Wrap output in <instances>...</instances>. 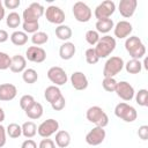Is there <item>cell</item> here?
Masks as SVG:
<instances>
[{
    "label": "cell",
    "instance_id": "cell-1",
    "mask_svg": "<svg viewBox=\"0 0 148 148\" xmlns=\"http://www.w3.org/2000/svg\"><path fill=\"white\" fill-rule=\"evenodd\" d=\"M125 49L132 59L140 60L146 54V46L138 36H130L125 40Z\"/></svg>",
    "mask_w": 148,
    "mask_h": 148
},
{
    "label": "cell",
    "instance_id": "cell-2",
    "mask_svg": "<svg viewBox=\"0 0 148 148\" xmlns=\"http://www.w3.org/2000/svg\"><path fill=\"white\" fill-rule=\"evenodd\" d=\"M116 39L114 37H111L109 35H105L103 37L99 38V40L97 42V44L95 45V52L97 54V57L101 58H106L109 57L116 49Z\"/></svg>",
    "mask_w": 148,
    "mask_h": 148
},
{
    "label": "cell",
    "instance_id": "cell-3",
    "mask_svg": "<svg viewBox=\"0 0 148 148\" xmlns=\"http://www.w3.org/2000/svg\"><path fill=\"white\" fill-rule=\"evenodd\" d=\"M86 117L87 119L95 124L96 126L98 127H105L108 124H109V117L108 114L104 112V110L97 105H94V106H90L87 112H86Z\"/></svg>",
    "mask_w": 148,
    "mask_h": 148
},
{
    "label": "cell",
    "instance_id": "cell-4",
    "mask_svg": "<svg viewBox=\"0 0 148 148\" xmlns=\"http://www.w3.org/2000/svg\"><path fill=\"white\" fill-rule=\"evenodd\" d=\"M124 60L120 57L113 56L111 58H109L106 60V62L104 64V68H103V76L104 77H114L118 73L121 72V69L124 68Z\"/></svg>",
    "mask_w": 148,
    "mask_h": 148
},
{
    "label": "cell",
    "instance_id": "cell-5",
    "mask_svg": "<svg viewBox=\"0 0 148 148\" xmlns=\"http://www.w3.org/2000/svg\"><path fill=\"white\" fill-rule=\"evenodd\" d=\"M114 114L126 123H133L138 117V112H136L135 108L127 104L126 102H121L116 105Z\"/></svg>",
    "mask_w": 148,
    "mask_h": 148
},
{
    "label": "cell",
    "instance_id": "cell-6",
    "mask_svg": "<svg viewBox=\"0 0 148 148\" xmlns=\"http://www.w3.org/2000/svg\"><path fill=\"white\" fill-rule=\"evenodd\" d=\"M44 12H45V8L43 7V5H40L38 2H31L23 10V14H22L23 22L38 21V18H40L44 15Z\"/></svg>",
    "mask_w": 148,
    "mask_h": 148
},
{
    "label": "cell",
    "instance_id": "cell-7",
    "mask_svg": "<svg viewBox=\"0 0 148 148\" xmlns=\"http://www.w3.org/2000/svg\"><path fill=\"white\" fill-rule=\"evenodd\" d=\"M73 15L77 22L86 23V22L90 21L92 12L87 3L82 2V1H77L73 5Z\"/></svg>",
    "mask_w": 148,
    "mask_h": 148
},
{
    "label": "cell",
    "instance_id": "cell-8",
    "mask_svg": "<svg viewBox=\"0 0 148 148\" xmlns=\"http://www.w3.org/2000/svg\"><path fill=\"white\" fill-rule=\"evenodd\" d=\"M116 10V3L111 0H105L103 2H101L94 12L95 17L98 20H104V18H110V16L114 13Z\"/></svg>",
    "mask_w": 148,
    "mask_h": 148
},
{
    "label": "cell",
    "instance_id": "cell-9",
    "mask_svg": "<svg viewBox=\"0 0 148 148\" xmlns=\"http://www.w3.org/2000/svg\"><path fill=\"white\" fill-rule=\"evenodd\" d=\"M59 131V123L53 119V118H50V119H46L44 120L43 123H40V125L37 127V133L39 136L42 138H50L52 134L57 133Z\"/></svg>",
    "mask_w": 148,
    "mask_h": 148
},
{
    "label": "cell",
    "instance_id": "cell-10",
    "mask_svg": "<svg viewBox=\"0 0 148 148\" xmlns=\"http://www.w3.org/2000/svg\"><path fill=\"white\" fill-rule=\"evenodd\" d=\"M47 79L53 83V86L58 87V86H64L67 82L68 76L64 68L59 66H53L47 71Z\"/></svg>",
    "mask_w": 148,
    "mask_h": 148
},
{
    "label": "cell",
    "instance_id": "cell-11",
    "mask_svg": "<svg viewBox=\"0 0 148 148\" xmlns=\"http://www.w3.org/2000/svg\"><path fill=\"white\" fill-rule=\"evenodd\" d=\"M44 15L46 17V20L50 22V23H53V24H62L64 21H65V13L64 10L58 7V6H54V5H51L49 6L45 12H44Z\"/></svg>",
    "mask_w": 148,
    "mask_h": 148
},
{
    "label": "cell",
    "instance_id": "cell-12",
    "mask_svg": "<svg viewBox=\"0 0 148 148\" xmlns=\"http://www.w3.org/2000/svg\"><path fill=\"white\" fill-rule=\"evenodd\" d=\"M118 97H120L123 101L125 102H130L134 98V95H135V91H134V88L131 83H128L127 81H120L117 83V88H116V91Z\"/></svg>",
    "mask_w": 148,
    "mask_h": 148
},
{
    "label": "cell",
    "instance_id": "cell-13",
    "mask_svg": "<svg viewBox=\"0 0 148 148\" xmlns=\"http://www.w3.org/2000/svg\"><path fill=\"white\" fill-rule=\"evenodd\" d=\"M106 136L105 130L103 127L95 126L92 130H90L86 135V142L90 146H98L101 145Z\"/></svg>",
    "mask_w": 148,
    "mask_h": 148
},
{
    "label": "cell",
    "instance_id": "cell-14",
    "mask_svg": "<svg viewBox=\"0 0 148 148\" xmlns=\"http://www.w3.org/2000/svg\"><path fill=\"white\" fill-rule=\"evenodd\" d=\"M25 59L31 62L40 64L46 59V52L43 47L39 46H29L25 51Z\"/></svg>",
    "mask_w": 148,
    "mask_h": 148
},
{
    "label": "cell",
    "instance_id": "cell-15",
    "mask_svg": "<svg viewBox=\"0 0 148 148\" xmlns=\"http://www.w3.org/2000/svg\"><path fill=\"white\" fill-rule=\"evenodd\" d=\"M136 6H138L136 0H120L119 6H118V10L123 17L128 18V17L133 16V14L135 13Z\"/></svg>",
    "mask_w": 148,
    "mask_h": 148
},
{
    "label": "cell",
    "instance_id": "cell-16",
    "mask_svg": "<svg viewBox=\"0 0 148 148\" xmlns=\"http://www.w3.org/2000/svg\"><path fill=\"white\" fill-rule=\"evenodd\" d=\"M133 30V27L132 24L128 22V21H119L114 27H113V34L117 38L119 39H123V38H127L131 32Z\"/></svg>",
    "mask_w": 148,
    "mask_h": 148
},
{
    "label": "cell",
    "instance_id": "cell-17",
    "mask_svg": "<svg viewBox=\"0 0 148 148\" xmlns=\"http://www.w3.org/2000/svg\"><path fill=\"white\" fill-rule=\"evenodd\" d=\"M17 95V88L12 83H2L0 84V101L9 102L14 99Z\"/></svg>",
    "mask_w": 148,
    "mask_h": 148
},
{
    "label": "cell",
    "instance_id": "cell-18",
    "mask_svg": "<svg viewBox=\"0 0 148 148\" xmlns=\"http://www.w3.org/2000/svg\"><path fill=\"white\" fill-rule=\"evenodd\" d=\"M72 87L76 90H84L88 87V79L82 72H74L71 75Z\"/></svg>",
    "mask_w": 148,
    "mask_h": 148
},
{
    "label": "cell",
    "instance_id": "cell-19",
    "mask_svg": "<svg viewBox=\"0 0 148 148\" xmlns=\"http://www.w3.org/2000/svg\"><path fill=\"white\" fill-rule=\"evenodd\" d=\"M27 67V59L21 54H15L10 58L9 69L13 73H22Z\"/></svg>",
    "mask_w": 148,
    "mask_h": 148
},
{
    "label": "cell",
    "instance_id": "cell-20",
    "mask_svg": "<svg viewBox=\"0 0 148 148\" xmlns=\"http://www.w3.org/2000/svg\"><path fill=\"white\" fill-rule=\"evenodd\" d=\"M75 52H76V47H75L74 43H72V42H65L59 47V56L62 60L72 59L74 57Z\"/></svg>",
    "mask_w": 148,
    "mask_h": 148
},
{
    "label": "cell",
    "instance_id": "cell-21",
    "mask_svg": "<svg viewBox=\"0 0 148 148\" xmlns=\"http://www.w3.org/2000/svg\"><path fill=\"white\" fill-rule=\"evenodd\" d=\"M61 96H62V94H61L60 89L57 86H53V84L52 86H49L45 89V91H44V97H45V99L50 104H52L53 102H56L57 99H59Z\"/></svg>",
    "mask_w": 148,
    "mask_h": 148
},
{
    "label": "cell",
    "instance_id": "cell-22",
    "mask_svg": "<svg viewBox=\"0 0 148 148\" xmlns=\"http://www.w3.org/2000/svg\"><path fill=\"white\" fill-rule=\"evenodd\" d=\"M54 143L59 147V148H66L69 146L71 143V135L67 131H64V130H60L56 133V140H54Z\"/></svg>",
    "mask_w": 148,
    "mask_h": 148
},
{
    "label": "cell",
    "instance_id": "cell-23",
    "mask_svg": "<svg viewBox=\"0 0 148 148\" xmlns=\"http://www.w3.org/2000/svg\"><path fill=\"white\" fill-rule=\"evenodd\" d=\"M27 117L35 120V119H39L42 116H43V112H44V109H43V105L38 102H35L28 110L24 111Z\"/></svg>",
    "mask_w": 148,
    "mask_h": 148
},
{
    "label": "cell",
    "instance_id": "cell-24",
    "mask_svg": "<svg viewBox=\"0 0 148 148\" xmlns=\"http://www.w3.org/2000/svg\"><path fill=\"white\" fill-rule=\"evenodd\" d=\"M96 27V31L99 34H108L109 31H111V29H113L114 23L112 21V18H104V20H98L95 24Z\"/></svg>",
    "mask_w": 148,
    "mask_h": 148
},
{
    "label": "cell",
    "instance_id": "cell-25",
    "mask_svg": "<svg viewBox=\"0 0 148 148\" xmlns=\"http://www.w3.org/2000/svg\"><path fill=\"white\" fill-rule=\"evenodd\" d=\"M22 127V135L25 136L27 139H31L36 135L37 133V126L34 121H25L23 123V125L21 126Z\"/></svg>",
    "mask_w": 148,
    "mask_h": 148
},
{
    "label": "cell",
    "instance_id": "cell-26",
    "mask_svg": "<svg viewBox=\"0 0 148 148\" xmlns=\"http://www.w3.org/2000/svg\"><path fill=\"white\" fill-rule=\"evenodd\" d=\"M72 35H73L72 29H71L68 25L60 24V25H58V27L56 28V36H57L59 39L64 40V42L68 40V39L72 37Z\"/></svg>",
    "mask_w": 148,
    "mask_h": 148
},
{
    "label": "cell",
    "instance_id": "cell-27",
    "mask_svg": "<svg viewBox=\"0 0 148 148\" xmlns=\"http://www.w3.org/2000/svg\"><path fill=\"white\" fill-rule=\"evenodd\" d=\"M124 67L130 74H139L142 69V62L138 59H131L124 65Z\"/></svg>",
    "mask_w": 148,
    "mask_h": 148
},
{
    "label": "cell",
    "instance_id": "cell-28",
    "mask_svg": "<svg viewBox=\"0 0 148 148\" xmlns=\"http://www.w3.org/2000/svg\"><path fill=\"white\" fill-rule=\"evenodd\" d=\"M9 38L10 42L16 46H22L28 42V35L24 31H14Z\"/></svg>",
    "mask_w": 148,
    "mask_h": 148
},
{
    "label": "cell",
    "instance_id": "cell-29",
    "mask_svg": "<svg viewBox=\"0 0 148 148\" xmlns=\"http://www.w3.org/2000/svg\"><path fill=\"white\" fill-rule=\"evenodd\" d=\"M22 80L28 84H32L38 80V74L34 68H25L22 72Z\"/></svg>",
    "mask_w": 148,
    "mask_h": 148
},
{
    "label": "cell",
    "instance_id": "cell-30",
    "mask_svg": "<svg viewBox=\"0 0 148 148\" xmlns=\"http://www.w3.org/2000/svg\"><path fill=\"white\" fill-rule=\"evenodd\" d=\"M6 133L9 138L17 139L22 135V127L16 123H10L6 128Z\"/></svg>",
    "mask_w": 148,
    "mask_h": 148
},
{
    "label": "cell",
    "instance_id": "cell-31",
    "mask_svg": "<svg viewBox=\"0 0 148 148\" xmlns=\"http://www.w3.org/2000/svg\"><path fill=\"white\" fill-rule=\"evenodd\" d=\"M6 24L9 28H17L21 24V16L16 12H12L6 17Z\"/></svg>",
    "mask_w": 148,
    "mask_h": 148
},
{
    "label": "cell",
    "instance_id": "cell-32",
    "mask_svg": "<svg viewBox=\"0 0 148 148\" xmlns=\"http://www.w3.org/2000/svg\"><path fill=\"white\" fill-rule=\"evenodd\" d=\"M47 40H49V35L46 32H44V31H37V32L32 34V36H31L32 44H35L37 46L45 44Z\"/></svg>",
    "mask_w": 148,
    "mask_h": 148
},
{
    "label": "cell",
    "instance_id": "cell-33",
    "mask_svg": "<svg viewBox=\"0 0 148 148\" xmlns=\"http://www.w3.org/2000/svg\"><path fill=\"white\" fill-rule=\"evenodd\" d=\"M134 97H135V102L140 106L148 105V90L147 89H140L138 92H135Z\"/></svg>",
    "mask_w": 148,
    "mask_h": 148
},
{
    "label": "cell",
    "instance_id": "cell-34",
    "mask_svg": "<svg viewBox=\"0 0 148 148\" xmlns=\"http://www.w3.org/2000/svg\"><path fill=\"white\" fill-rule=\"evenodd\" d=\"M117 81L114 77H104L102 81V86L104 88V90L109 91V92H114L116 88H117Z\"/></svg>",
    "mask_w": 148,
    "mask_h": 148
},
{
    "label": "cell",
    "instance_id": "cell-35",
    "mask_svg": "<svg viewBox=\"0 0 148 148\" xmlns=\"http://www.w3.org/2000/svg\"><path fill=\"white\" fill-rule=\"evenodd\" d=\"M84 38H86V42H87L89 45L94 46V45L97 44V42L99 40L101 37H99V34H98L96 30H88V31L86 32Z\"/></svg>",
    "mask_w": 148,
    "mask_h": 148
},
{
    "label": "cell",
    "instance_id": "cell-36",
    "mask_svg": "<svg viewBox=\"0 0 148 148\" xmlns=\"http://www.w3.org/2000/svg\"><path fill=\"white\" fill-rule=\"evenodd\" d=\"M84 57H86V61L89 64V65H95L98 62L99 58L97 57L96 52H95V49L94 47H89L86 50V53H84Z\"/></svg>",
    "mask_w": 148,
    "mask_h": 148
},
{
    "label": "cell",
    "instance_id": "cell-37",
    "mask_svg": "<svg viewBox=\"0 0 148 148\" xmlns=\"http://www.w3.org/2000/svg\"><path fill=\"white\" fill-rule=\"evenodd\" d=\"M35 102H36V101H35L34 96H31V95H23V96L20 98V108H21L23 111H25V110H28Z\"/></svg>",
    "mask_w": 148,
    "mask_h": 148
},
{
    "label": "cell",
    "instance_id": "cell-38",
    "mask_svg": "<svg viewBox=\"0 0 148 148\" xmlns=\"http://www.w3.org/2000/svg\"><path fill=\"white\" fill-rule=\"evenodd\" d=\"M22 28H23V31H24L25 34H35V32L38 31L39 23H38V21L23 22V23H22Z\"/></svg>",
    "mask_w": 148,
    "mask_h": 148
},
{
    "label": "cell",
    "instance_id": "cell-39",
    "mask_svg": "<svg viewBox=\"0 0 148 148\" xmlns=\"http://www.w3.org/2000/svg\"><path fill=\"white\" fill-rule=\"evenodd\" d=\"M10 58L7 53L5 52H0V71H5L8 69L10 66Z\"/></svg>",
    "mask_w": 148,
    "mask_h": 148
},
{
    "label": "cell",
    "instance_id": "cell-40",
    "mask_svg": "<svg viewBox=\"0 0 148 148\" xmlns=\"http://www.w3.org/2000/svg\"><path fill=\"white\" fill-rule=\"evenodd\" d=\"M65 105H66V99H65L64 96H61L59 99H57L56 102H53L51 104V106H52V109L54 111H61L65 108Z\"/></svg>",
    "mask_w": 148,
    "mask_h": 148
},
{
    "label": "cell",
    "instance_id": "cell-41",
    "mask_svg": "<svg viewBox=\"0 0 148 148\" xmlns=\"http://www.w3.org/2000/svg\"><path fill=\"white\" fill-rule=\"evenodd\" d=\"M38 148H56V143H54V141L52 139L45 138L39 142Z\"/></svg>",
    "mask_w": 148,
    "mask_h": 148
},
{
    "label": "cell",
    "instance_id": "cell-42",
    "mask_svg": "<svg viewBox=\"0 0 148 148\" xmlns=\"http://www.w3.org/2000/svg\"><path fill=\"white\" fill-rule=\"evenodd\" d=\"M21 5L20 0H5L3 1V7L8 9H15Z\"/></svg>",
    "mask_w": 148,
    "mask_h": 148
},
{
    "label": "cell",
    "instance_id": "cell-43",
    "mask_svg": "<svg viewBox=\"0 0 148 148\" xmlns=\"http://www.w3.org/2000/svg\"><path fill=\"white\" fill-rule=\"evenodd\" d=\"M138 135L141 140L146 141L148 139V126L147 125H142L139 127V131H138Z\"/></svg>",
    "mask_w": 148,
    "mask_h": 148
},
{
    "label": "cell",
    "instance_id": "cell-44",
    "mask_svg": "<svg viewBox=\"0 0 148 148\" xmlns=\"http://www.w3.org/2000/svg\"><path fill=\"white\" fill-rule=\"evenodd\" d=\"M6 135H7V133H6V128L0 124V148H2L5 145H6Z\"/></svg>",
    "mask_w": 148,
    "mask_h": 148
},
{
    "label": "cell",
    "instance_id": "cell-45",
    "mask_svg": "<svg viewBox=\"0 0 148 148\" xmlns=\"http://www.w3.org/2000/svg\"><path fill=\"white\" fill-rule=\"evenodd\" d=\"M21 148H37V143L32 139H27L22 142Z\"/></svg>",
    "mask_w": 148,
    "mask_h": 148
},
{
    "label": "cell",
    "instance_id": "cell-46",
    "mask_svg": "<svg viewBox=\"0 0 148 148\" xmlns=\"http://www.w3.org/2000/svg\"><path fill=\"white\" fill-rule=\"evenodd\" d=\"M8 38H9L8 32H7L6 30H3V29H0V43H5V42H7Z\"/></svg>",
    "mask_w": 148,
    "mask_h": 148
},
{
    "label": "cell",
    "instance_id": "cell-47",
    "mask_svg": "<svg viewBox=\"0 0 148 148\" xmlns=\"http://www.w3.org/2000/svg\"><path fill=\"white\" fill-rule=\"evenodd\" d=\"M3 17H5V7H3L2 1L0 0V21L3 20Z\"/></svg>",
    "mask_w": 148,
    "mask_h": 148
},
{
    "label": "cell",
    "instance_id": "cell-48",
    "mask_svg": "<svg viewBox=\"0 0 148 148\" xmlns=\"http://www.w3.org/2000/svg\"><path fill=\"white\" fill-rule=\"evenodd\" d=\"M5 117H6V116H5V111H3L2 108H0V124L5 120Z\"/></svg>",
    "mask_w": 148,
    "mask_h": 148
}]
</instances>
